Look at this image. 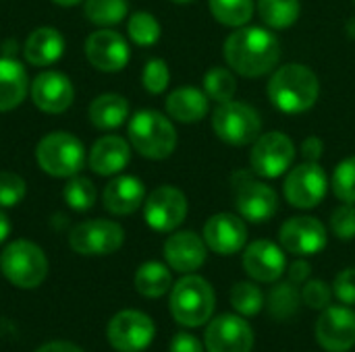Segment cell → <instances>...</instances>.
<instances>
[{"mask_svg": "<svg viewBox=\"0 0 355 352\" xmlns=\"http://www.w3.org/2000/svg\"><path fill=\"white\" fill-rule=\"evenodd\" d=\"M225 60L237 75L256 79L268 75L281 60V41L264 27H239L225 39Z\"/></svg>", "mask_w": 355, "mask_h": 352, "instance_id": "obj_1", "label": "cell"}, {"mask_svg": "<svg viewBox=\"0 0 355 352\" xmlns=\"http://www.w3.org/2000/svg\"><path fill=\"white\" fill-rule=\"evenodd\" d=\"M270 104L285 114H302L314 108L320 95L316 73L300 62H289L272 73L266 85Z\"/></svg>", "mask_w": 355, "mask_h": 352, "instance_id": "obj_2", "label": "cell"}, {"mask_svg": "<svg viewBox=\"0 0 355 352\" xmlns=\"http://www.w3.org/2000/svg\"><path fill=\"white\" fill-rule=\"evenodd\" d=\"M216 297L212 284L202 276H183L173 284L168 307L171 315L179 326L200 328L214 313Z\"/></svg>", "mask_w": 355, "mask_h": 352, "instance_id": "obj_3", "label": "cell"}, {"mask_svg": "<svg viewBox=\"0 0 355 352\" xmlns=\"http://www.w3.org/2000/svg\"><path fill=\"white\" fill-rule=\"evenodd\" d=\"M129 143L148 160H166L177 147L173 122L156 110H139L129 120Z\"/></svg>", "mask_w": 355, "mask_h": 352, "instance_id": "obj_4", "label": "cell"}, {"mask_svg": "<svg viewBox=\"0 0 355 352\" xmlns=\"http://www.w3.org/2000/svg\"><path fill=\"white\" fill-rule=\"evenodd\" d=\"M0 270L12 286L31 290L46 280L48 257L35 243L19 239L4 247L0 255Z\"/></svg>", "mask_w": 355, "mask_h": 352, "instance_id": "obj_5", "label": "cell"}, {"mask_svg": "<svg viewBox=\"0 0 355 352\" xmlns=\"http://www.w3.org/2000/svg\"><path fill=\"white\" fill-rule=\"evenodd\" d=\"M37 166L54 178L75 176L85 162L83 143L67 131L48 133L35 147Z\"/></svg>", "mask_w": 355, "mask_h": 352, "instance_id": "obj_6", "label": "cell"}, {"mask_svg": "<svg viewBox=\"0 0 355 352\" xmlns=\"http://www.w3.org/2000/svg\"><path fill=\"white\" fill-rule=\"evenodd\" d=\"M214 135L229 145H250L260 137L262 118L243 102H223L212 112Z\"/></svg>", "mask_w": 355, "mask_h": 352, "instance_id": "obj_7", "label": "cell"}, {"mask_svg": "<svg viewBox=\"0 0 355 352\" xmlns=\"http://www.w3.org/2000/svg\"><path fill=\"white\" fill-rule=\"evenodd\" d=\"M233 193L235 207L241 218L254 224L268 222L279 210V197L272 187L262 180H256L250 172L233 174Z\"/></svg>", "mask_w": 355, "mask_h": 352, "instance_id": "obj_8", "label": "cell"}, {"mask_svg": "<svg viewBox=\"0 0 355 352\" xmlns=\"http://www.w3.org/2000/svg\"><path fill=\"white\" fill-rule=\"evenodd\" d=\"M293 160H295L293 141L285 133L272 131V133L260 135L254 141V147L250 154V168L254 174L262 178H279L291 168Z\"/></svg>", "mask_w": 355, "mask_h": 352, "instance_id": "obj_9", "label": "cell"}, {"mask_svg": "<svg viewBox=\"0 0 355 352\" xmlns=\"http://www.w3.org/2000/svg\"><path fill=\"white\" fill-rule=\"evenodd\" d=\"M329 178L318 162H304L289 170L283 183V195L297 210H312L327 197Z\"/></svg>", "mask_w": 355, "mask_h": 352, "instance_id": "obj_10", "label": "cell"}, {"mask_svg": "<svg viewBox=\"0 0 355 352\" xmlns=\"http://www.w3.org/2000/svg\"><path fill=\"white\" fill-rule=\"evenodd\" d=\"M156 336V326L150 315L125 309L119 311L106 330V338L116 352H144Z\"/></svg>", "mask_w": 355, "mask_h": 352, "instance_id": "obj_11", "label": "cell"}, {"mask_svg": "<svg viewBox=\"0 0 355 352\" xmlns=\"http://www.w3.org/2000/svg\"><path fill=\"white\" fill-rule=\"evenodd\" d=\"M187 197L181 189L162 185L144 201L146 224L156 232H173L187 218Z\"/></svg>", "mask_w": 355, "mask_h": 352, "instance_id": "obj_12", "label": "cell"}, {"mask_svg": "<svg viewBox=\"0 0 355 352\" xmlns=\"http://www.w3.org/2000/svg\"><path fill=\"white\" fill-rule=\"evenodd\" d=\"M125 243V230L112 220H87L69 234V245L79 255H110Z\"/></svg>", "mask_w": 355, "mask_h": 352, "instance_id": "obj_13", "label": "cell"}, {"mask_svg": "<svg viewBox=\"0 0 355 352\" xmlns=\"http://www.w3.org/2000/svg\"><path fill=\"white\" fill-rule=\"evenodd\" d=\"M281 247L297 257L316 255L327 247V228L314 216H293L279 230Z\"/></svg>", "mask_w": 355, "mask_h": 352, "instance_id": "obj_14", "label": "cell"}, {"mask_svg": "<svg viewBox=\"0 0 355 352\" xmlns=\"http://www.w3.org/2000/svg\"><path fill=\"white\" fill-rule=\"evenodd\" d=\"M204 342L208 352H252L254 330L239 313H225L208 324Z\"/></svg>", "mask_w": 355, "mask_h": 352, "instance_id": "obj_15", "label": "cell"}, {"mask_svg": "<svg viewBox=\"0 0 355 352\" xmlns=\"http://www.w3.org/2000/svg\"><path fill=\"white\" fill-rule=\"evenodd\" d=\"M316 340L327 352H347L355 346V313L349 307L329 305L316 322Z\"/></svg>", "mask_w": 355, "mask_h": 352, "instance_id": "obj_16", "label": "cell"}, {"mask_svg": "<svg viewBox=\"0 0 355 352\" xmlns=\"http://www.w3.org/2000/svg\"><path fill=\"white\" fill-rule=\"evenodd\" d=\"M204 243L216 255H235L248 243V226L237 214H214L204 224Z\"/></svg>", "mask_w": 355, "mask_h": 352, "instance_id": "obj_17", "label": "cell"}, {"mask_svg": "<svg viewBox=\"0 0 355 352\" xmlns=\"http://www.w3.org/2000/svg\"><path fill=\"white\" fill-rule=\"evenodd\" d=\"M85 56L94 68L102 73H119L129 62V44L121 33L100 29L85 39Z\"/></svg>", "mask_w": 355, "mask_h": 352, "instance_id": "obj_18", "label": "cell"}, {"mask_svg": "<svg viewBox=\"0 0 355 352\" xmlns=\"http://www.w3.org/2000/svg\"><path fill=\"white\" fill-rule=\"evenodd\" d=\"M243 270L256 282H277L287 270L285 249L266 239L254 241L243 251Z\"/></svg>", "mask_w": 355, "mask_h": 352, "instance_id": "obj_19", "label": "cell"}, {"mask_svg": "<svg viewBox=\"0 0 355 352\" xmlns=\"http://www.w3.org/2000/svg\"><path fill=\"white\" fill-rule=\"evenodd\" d=\"M31 100L46 114H60L75 100L73 83L58 71H44L31 83Z\"/></svg>", "mask_w": 355, "mask_h": 352, "instance_id": "obj_20", "label": "cell"}, {"mask_svg": "<svg viewBox=\"0 0 355 352\" xmlns=\"http://www.w3.org/2000/svg\"><path fill=\"white\" fill-rule=\"evenodd\" d=\"M206 243L191 230L175 232L164 243V259L179 274H191L206 263Z\"/></svg>", "mask_w": 355, "mask_h": 352, "instance_id": "obj_21", "label": "cell"}, {"mask_svg": "<svg viewBox=\"0 0 355 352\" xmlns=\"http://www.w3.org/2000/svg\"><path fill=\"white\" fill-rule=\"evenodd\" d=\"M104 207L114 216H129L146 201V187L137 176L123 174L112 178L102 193Z\"/></svg>", "mask_w": 355, "mask_h": 352, "instance_id": "obj_22", "label": "cell"}, {"mask_svg": "<svg viewBox=\"0 0 355 352\" xmlns=\"http://www.w3.org/2000/svg\"><path fill=\"white\" fill-rule=\"evenodd\" d=\"M131 160V145L119 135L100 137L89 151V168L100 176H114L127 168Z\"/></svg>", "mask_w": 355, "mask_h": 352, "instance_id": "obj_23", "label": "cell"}, {"mask_svg": "<svg viewBox=\"0 0 355 352\" xmlns=\"http://www.w3.org/2000/svg\"><path fill=\"white\" fill-rule=\"evenodd\" d=\"M208 95L204 89H198L193 85L177 87L166 95V114L183 124L200 122L208 114Z\"/></svg>", "mask_w": 355, "mask_h": 352, "instance_id": "obj_24", "label": "cell"}, {"mask_svg": "<svg viewBox=\"0 0 355 352\" xmlns=\"http://www.w3.org/2000/svg\"><path fill=\"white\" fill-rule=\"evenodd\" d=\"M64 52V37L54 27H37L25 39L23 54L25 60L33 66L54 64Z\"/></svg>", "mask_w": 355, "mask_h": 352, "instance_id": "obj_25", "label": "cell"}, {"mask_svg": "<svg viewBox=\"0 0 355 352\" xmlns=\"http://www.w3.org/2000/svg\"><path fill=\"white\" fill-rule=\"evenodd\" d=\"M29 91V77L25 66L8 56L0 58V112L21 106Z\"/></svg>", "mask_w": 355, "mask_h": 352, "instance_id": "obj_26", "label": "cell"}, {"mask_svg": "<svg viewBox=\"0 0 355 352\" xmlns=\"http://www.w3.org/2000/svg\"><path fill=\"white\" fill-rule=\"evenodd\" d=\"M129 118V102L119 93H102L89 104V120L96 129L110 131Z\"/></svg>", "mask_w": 355, "mask_h": 352, "instance_id": "obj_27", "label": "cell"}, {"mask_svg": "<svg viewBox=\"0 0 355 352\" xmlns=\"http://www.w3.org/2000/svg\"><path fill=\"white\" fill-rule=\"evenodd\" d=\"M135 290L146 299H160L173 288L171 270L160 261H146L135 272Z\"/></svg>", "mask_w": 355, "mask_h": 352, "instance_id": "obj_28", "label": "cell"}, {"mask_svg": "<svg viewBox=\"0 0 355 352\" xmlns=\"http://www.w3.org/2000/svg\"><path fill=\"white\" fill-rule=\"evenodd\" d=\"M300 303H302V290H297V284L293 282L277 284L266 297L268 315L277 322H287L295 317L300 311Z\"/></svg>", "mask_w": 355, "mask_h": 352, "instance_id": "obj_29", "label": "cell"}, {"mask_svg": "<svg viewBox=\"0 0 355 352\" xmlns=\"http://www.w3.org/2000/svg\"><path fill=\"white\" fill-rule=\"evenodd\" d=\"M260 19L272 29H287L295 25L302 15L300 0H258Z\"/></svg>", "mask_w": 355, "mask_h": 352, "instance_id": "obj_30", "label": "cell"}, {"mask_svg": "<svg viewBox=\"0 0 355 352\" xmlns=\"http://www.w3.org/2000/svg\"><path fill=\"white\" fill-rule=\"evenodd\" d=\"M212 17L227 27H243L254 17V0H208Z\"/></svg>", "mask_w": 355, "mask_h": 352, "instance_id": "obj_31", "label": "cell"}, {"mask_svg": "<svg viewBox=\"0 0 355 352\" xmlns=\"http://www.w3.org/2000/svg\"><path fill=\"white\" fill-rule=\"evenodd\" d=\"M83 10H85V17L89 19V23L110 27V25L121 23L127 17L129 4H127V0H85Z\"/></svg>", "mask_w": 355, "mask_h": 352, "instance_id": "obj_32", "label": "cell"}, {"mask_svg": "<svg viewBox=\"0 0 355 352\" xmlns=\"http://www.w3.org/2000/svg\"><path fill=\"white\" fill-rule=\"evenodd\" d=\"M204 91L216 104L231 102L235 98V91H237V79L229 68L212 66L204 75Z\"/></svg>", "mask_w": 355, "mask_h": 352, "instance_id": "obj_33", "label": "cell"}, {"mask_svg": "<svg viewBox=\"0 0 355 352\" xmlns=\"http://www.w3.org/2000/svg\"><path fill=\"white\" fill-rule=\"evenodd\" d=\"M62 197L67 205L75 212H87L96 205V185L85 176H71V180L62 189Z\"/></svg>", "mask_w": 355, "mask_h": 352, "instance_id": "obj_34", "label": "cell"}, {"mask_svg": "<svg viewBox=\"0 0 355 352\" xmlns=\"http://www.w3.org/2000/svg\"><path fill=\"white\" fill-rule=\"evenodd\" d=\"M264 303H266V299H264L262 290L252 282H237L231 288V305L243 317L258 315L264 309Z\"/></svg>", "mask_w": 355, "mask_h": 352, "instance_id": "obj_35", "label": "cell"}, {"mask_svg": "<svg viewBox=\"0 0 355 352\" xmlns=\"http://www.w3.org/2000/svg\"><path fill=\"white\" fill-rule=\"evenodd\" d=\"M127 33L137 46H154L160 39V23L152 12H133L127 21Z\"/></svg>", "mask_w": 355, "mask_h": 352, "instance_id": "obj_36", "label": "cell"}, {"mask_svg": "<svg viewBox=\"0 0 355 352\" xmlns=\"http://www.w3.org/2000/svg\"><path fill=\"white\" fill-rule=\"evenodd\" d=\"M331 187H333V193L343 203L355 205V156L345 158L343 162L337 164L333 178H331Z\"/></svg>", "mask_w": 355, "mask_h": 352, "instance_id": "obj_37", "label": "cell"}, {"mask_svg": "<svg viewBox=\"0 0 355 352\" xmlns=\"http://www.w3.org/2000/svg\"><path fill=\"white\" fill-rule=\"evenodd\" d=\"M168 81H171V71L162 58H152L146 62L144 73H141V85L148 93L152 95L162 93L168 87Z\"/></svg>", "mask_w": 355, "mask_h": 352, "instance_id": "obj_38", "label": "cell"}, {"mask_svg": "<svg viewBox=\"0 0 355 352\" xmlns=\"http://www.w3.org/2000/svg\"><path fill=\"white\" fill-rule=\"evenodd\" d=\"M27 195L25 180L15 172H0V207H15Z\"/></svg>", "mask_w": 355, "mask_h": 352, "instance_id": "obj_39", "label": "cell"}, {"mask_svg": "<svg viewBox=\"0 0 355 352\" xmlns=\"http://www.w3.org/2000/svg\"><path fill=\"white\" fill-rule=\"evenodd\" d=\"M331 230L341 241L355 239V205L343 203L331 214Z\"/></svg>", "mask_w": 355, "mask_h": 352, "instance_id": "obj_40", "label": "cell"}, {"mask_svg": "<svg viewBox=\"0 0 355 352\" xmlns=\"http://www.w3.org/2000/svg\"><path fill=\"white\" fill-rule=\"evenodd\" d=\"M331 299H333V288L322 280H310L302 288V301L310 309L322 311V309H327L331 305Z\"/></svg>", "mask_w": 355, "mask_h": 352, "instance_id": "obj_41", "label": "cell"}, {"mask_svg": "<svg viewBox=\"0 0 355 352\" xmlns=\"http://www.w3.org/2000/svg\"><path fill=\"white\" fill-rule=\"evenodd\" d=\"M333 295L345 305H355V268H347L337 274L333 282Z\"/></svg>", "mask_w": 355, "mask_h": 352, "instance_id": "obj_42", "label": "cell"}, {"mask_svg": "<svg viewBox=\"0 0 355 352\" xmlns=\"http://www.w3.org/2000/svg\"><path fill=\"white\" fill-rule=\"evenodd\" d=\"M168 352H206V346L191 334H177L173 340H171V346H168Z\"/></svg>", "mask_w": 355, "mask_h": 352, "instance_id": "obj_43", "label": "cell"}, {"mask_svg": "<svg viewBox=\"0 0 355 352\" xmlns=\"http://www.w3.org/2000/svg\"><path fill=\"white\" fill-rule=\"evenodd\" d=\"M322 154H324V143H322L320 137L312 135V137L304 139V143H302V156H304L306 162H318L322 158Z\"/></svg>", "mask_w": 355, "mask_h": 352, "instance_id": "obj_44", "label": "cell"}, {"mask_svg": "<svg viewBox=\"0 0 355 352\" xmlns=\"http://www.w3.org/2000/svg\"><path fill=\"white\" fill-rule=\"evenodd\" d=\"M312 274V266L306 259H297L289 266V282L293 284H302L310 278Z\"/></svg>", "mask_w": 355, "mask_h": 352, "instance_id": "obj_45", "label": "cell"}, {"mask_svg": "<svg viewBox=\"0 0 355 352\" xmlns=\"http://www.w3.org/2000/svg\"><path fill=\"white\" fill-rule=\"evenodd\" d=\"M35 352H83L77 344L73 342H67V340H52V342H46L42 344Z\"/></svg>", "mask_w": 355, "mask_h": 352, "instance_id": "obj_46", "label": "cell"}, {"mask_svg": "<svg viewBox=\"0 0 355 352\" xmlns=\"http://www.w3.org/2000/svg\"><path fill=\"white\" fill-rule=\"evenodd\" d=\"M8 234H10V222H8V216L0 207V243H4Z\"/></svg>", "mask_w": 355, "mask_h": 352, "instance_id": "obj_47", "label": "cell"}, {"mask_svg": "<svg viewBox=\"0 0 355 352\" xmlns=\"http://www.w3.org/2000/svg\"><path fill=\"white\" fill-rule=\"evenodd\" d=\"M54 4H58V6H75V4H79L81 0H52Z\"/></svg>", "mask_w": 355, "mask_h": 352, "instance_id": "obj_48", "label": "cell"}, {"mask_svg": "<svg viewBox=\"0 0 355 352\" xmlns=\"http://www.w3.org/2000/svg\"><path fill=\"white\" fill-rule=\"evenodd\" d=\"M347 35H349V37H355V17L354 19H349V23H347Z\"/></svg>", "mask_w": 355, "mask_h": 352, "instance_id": "obj_49", "label": "cell"}, {"mask_svg": "<svg viewBox=\"0 0 355 352\" xmlns=\"http://www.w3.org/2000/svg\"><path fill=\"white\" fill-rule=\"evenodd\" d=\"M173 2H177V4H189V2H193V0H173Z\"/></svg>", "mask_w": 355, "mask_h": 352, "instance_id": "obj_50", "label": "cell"}, {"mask_svg": "<svg viewBox=\"0 0 355 352\" xmlns=\"http://www.w3.org/2000/svg\"><path fill=\"white\" fill-rule=\"evenodd\" d=\"M354 2H355V0H354Z\"/></svg>", "mask_w": 355, "mask_h": 352, "instance_id": "obj_51", "label": "cell"}]
</instances>
